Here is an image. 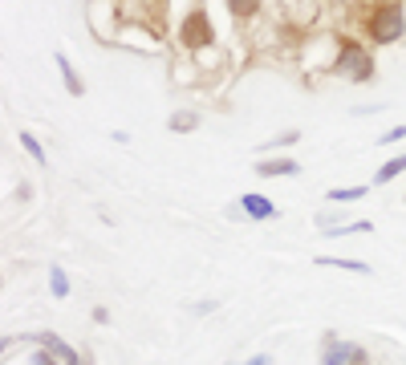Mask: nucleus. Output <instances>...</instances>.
Listing matches in <instances>:
<instances>
[{
    "label": "nucleus",
    "mask_w": 406,
    "mask_h": 365,
    "mask_svg": "<svg viewBox=\"0 0 406 365\" xmlns=\"http://www.w3.org/2000/svg\"><path fill=\"white\" fill-rule=\"evenodd\" d=\"M362 33L370 45H394L406 37V13L398 0H378L374 8H366L362 17Z\"/></svg>",
    "instance_id": "nucleus-1"
},
{
    "label": "nucleus",
    "mask_w": 406,
    "mask_h": 365,
    "mask_svg": "<svg viewBox=\"0 0 406 365\" xmlns=\"http://www.w3.org/2000/svg\"><path fill=\"white\" fill-rule=\"evenodd\" d=\"M333 73H341V78H350V82H357V85L374 82V78H378V61H374L370 45H362L354 37H341L338 57H333Z\"/></svg>",
    "instance_id": "nucleus-2"
},
{
    "label": "nucleus",
    "mask_w": 406,
    "mask_h": 365,
    "mask_svg": "<svg viewBox=\"0 0 406 365\" xmlns=\"http://www.w3.org/2000/svg\"><path fill=\"white\" fill-rule=\"evenodd\" d=\"M179 45L187 53H203L215 45V29H211V17H208L203 4H195L191 13L179 20Z\"/></svg>",
    "instance_id": "nucleus-3"
},
{
    "label": "nucleus",
    "mask_w": 406,
    "mask_h": 365,
    "mask_svg": "<svg viewBox=\"0 0 406 365\" xmlns=\"http://www.w3.org/2000/svg\"><path fill=\"white\" fill-rule=\"evenodd\" d=\"M240 211L248 219H256V223H264V219H276L280 211H276V203L268 199V195H256V191H248V195H240Z\"/></svg>",
    "instance_id": "nucleus-4"
},
{
    "label": "nucleus",
    "mask_w": 406,
    "mask_h": 365,
    "mask_svg": "<svg viewBox=\"0 0 406 365\" xmlns=\"http://www.w3.org/2000/svg\"><path fill=\"white\" fill-rule=\"evenodd\" d=\"M354 341H338L333 333L325 337V345H321V365H350L354 361Z\"/></svg>",
    "instance_id": "nucleus-5"
},
{
    "label": "nucleus",
    "mask_w": 406,
    "mask_h": 365,
    "mask_svg": "<svg viewBox=\"0 0 406 365\" xmlns=\"http://www.w3.org/2000/svg\"><path fill=\"white\" fill-rule=\"evenodd\" d=\"M260 179H276V175H301V163L297 159H260L256 163Z\"/></svg>",
    "instance_id": "nucleus-6"
},
{
    "label": "nucleus",
    "mask_w": 406,
    "mask_h": 365,
    "mask_svg": "<svg viewBox=\"0 0 406 365\" xmlns=\"http://www.w3.org/2000/svg\"><path fill=\"white\" fill-rule=\"evenodd\" d=\"M53 61H57V69H61L65 94H73V98H81V94H85V82L78 78V69L69 66V57H65V53H53Z\"/></svg>",
    "instance_id": "nucleus-7"
},
{
    "label": "nucleus",
    "mask_w": 406,
    "mask_h": 365,
    "mask_svg": "<svg viewBox=\"0 0 406 365\" xmlns=\"http://www.w3.org/2000/svg\"><path fill=\"white\" fill-rule=\"evenodd\" d=\"M37 341H41L45 349H53V353L61 357V365H81V357H78V353H73L69 345H65V341L57 337V333H37Z\"/></svg>",
    "instance_id": "nucleus-8"
},
{
    "label": "nucleus",
    "mask_w": 406,
    "mask_h": 365,
    "mask_svg": "<svg viewBox=\"0 0 406 365\" xmlns=\"http://www.w3.org/2000/svg\"><path fill=\"white\" fill-rule=\"evenodd\" d=\"M398 175H406V150H402V154H394V159H386V163L378 166V175H374V187H382V182H394Z\"/></svg>",
    "instance_id": "nucleus-9"
},
{
    "label": "nucleus",
    "mask_w": 406,
    "mask_h": 365,
    "mask_svg": "<svg viewBox=\"0 0 406 365\" xmlns=\"http://www.w3.org/2000/svg\"><path fill=\"white\" fill-rule=\"evenodd\" d=\"M321 268H341V272H357V276H370V264L366 260H345V256H317Z\"/></svg>",
    "instance_id": "nucleus-10"
},
{
    "label": "nucleus",
    "mask_w": 406,
    "mask_h": 365,
    "mask_svg": "<svg viewBox=\"0 0 406 365\" xmlns=\"http://www.w3.org/2000/svg\"><path fill=\"white\" fill-rule=\"evenodd\" d=\"M167 130H171V134H191V130H199V114H191V110H175V114L167 118Z\"/></svg>",
    "instance_id": "nucleus-11"
},
{
    "label": "nucleus",
    "mask_w": 406,
    "mask_h": 365,
    "mask_svg": "<svg viewBox=\"0 0 406 365\" xmlns=\"http://www.w3.org/2000/svg\"><path fill=\"white\" fill-rule=\"evenodd\" d=\"M366 191H370V182H357V187H333L325 199H329V203H357Z\"/></svg>",
    "instance_id": "nucleus-12"
},
{
    "label": "nucleus",
    "mask_w": 406,
    "mask_h": 365,
    "mask_svg": "<svg viewBox=\"0 0 406 365\" xmlns=\"http://www.w3.org/2000/svg\"><path fill=\"white\" fill-rule=\"evenodd\" d=\"M16 138H20V147L29 150V159H32V163H37V166H49V154H45V147H41V142H37V138H32L29 130H20Z\"/></svg>",
    "instance_id": "nucleus-13"
},
{
    "label": "nucleus",
    "mask_w": 406,
    "mask_h": 365,
    "mask_svg": "<svg viewBox=\"0 0 406 365\" xmlns=\"http://www.w3.org/2000/svg\"><path fill=\"white\" fill-rule=\"evenodd\" d=\"M227 13L236 20H252L260 13V0H227Z\"/></svg>",
    "instance_id": "nucleus-14"
},
{
    "label": "nucleus",
    "mask_w": 406,
    "mask_h": 365,
    "mask_svg": "<svg viewBox=\"0 0 406 365\" xmlns=\"http://www.w3.org/2000/svg\"><path fill=\"white\" fill-rule=\"evenodd\" d=\"M374 232L370 219H357V223H341V228H325V235H366Z\"/></svg>",
    "instance_id": "nucleus-15"
},
{
    "label": "nucleus",
    "mask_w": 406,
    "mask_h": 365,
    "mask_svg": "<svg viewBox=\"0 0 406 365\" xmlns=\"http://www.w3.org/2000/svg\"><path fill=\"white\" fill-rule=\"evenodd\" d=\"M49 288H53V297H69V276H65V268H49Z\"/></svg>",
    "instance_id": "nucleus-16"
},
{
    "label": "nucleus",
    "mask_w": 406,
    "mask_h": 365,
    "mask_svg": "<svg viewBox=\"0 0 406 365\" xmlns=\"http://www.w3.org/2000/svg\"><path fill=\"white\" fill-rule=\"evenodd\" d=\"M301 142V130H285L280 138H273V142H264L260 150H280V147H297Z\"/></svg>",
    "instance_id": "nucleus-17"
},
{
    "label": "nucleus",
    "mask_w": 406,
    "mask_h": 365,
    "mask_svg": "<svg viewBox=\"0 0 406 365\" xmlns=\"http://www.w3.org/2000/svg\"><path fill=\"white\" fill-rule=\"evenodd\" d=\"M406 138V122H398V126H390L382 138H378V147H394V142H402Z\"/></svg>",
    "instance_id": "nucleus-18"
},
{
    "label": "nucleus",
    "mask_w": 406,
    "mask_h": 365,
    "mask_svg": "<svg viewBox=\"0 0 406 365\" xmlns=\"http://www.w3.org/2000/svg\"><path fill=\"white\" fill-rule=\"evenodd\" d=\"M61 361V357H57V353H53V349H41V353H37V357H32V365H57Z\"/></svg>",
    "instance_id": "nucleus-19"
},
{
    "label": "nucleus",
    "mask_w": 406,
    "mask_h": 365,
    "mask_svg": "<svg viewBox=\"0 0 406 365\" xmlns=\"http://www.w3.org/2000/svg\"><path fill=\"white\" fill-rule=\"evenodd\" d=\"M350 365H370V349L357 345V349H354V361H350Z\"/></svg>",
    "instance_id": "nucleus-20"
},
{
    "label": "nucleus",
    "mask_w": 406,
    "mask_h": 365,
    "mask_svg": "<svg viewBox=\"0 0 406 365\" xmlns=\"http://www.w3.org/2000/svg\"><path fill=\"white\" fill-rule=\"evenodd\" d=\"M248 365H276V361H273V357H268V353H256V357H252V361H248Z\"/></svg>",
    "instance_id": "nucleus-21"
}]
</instances>
